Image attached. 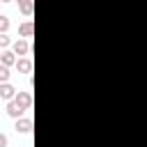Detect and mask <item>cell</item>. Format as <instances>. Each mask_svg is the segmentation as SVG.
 I'll use <instances>...</instances> for the list:
<instances>
[{
	"mask_svg": "<svg viewBox=\"0 0 147 147\" xmlns=\"http://www.w3.org/2000/svg\"><path fill=\"white\" fill-rule=\"evenodd\" d=\"M18 34L25 37V39L32 37V34H34V23H32V21H23V23L18 25Z\"/></svg>",
	"mask_w": 147,
	"mask_h": 147,
	"instance_id": "8",
	"label": "cell"
},
{
	"mask_svg": "<svg viewBox=\"0 0 147 147\" xmlns=\"http://www.w3.org/2000/svg\"><path fill=\"white\" fill-rule=\"evenodd\" d=\"M14 129H16V133H30L32 131V119L23 115V117L14 119Z\"/></svg>",
	"mask_w": 147,
	"mask_h": 147,
	"instance_id": "2",
	"label": "cell"
},
{
	"mask_svg": "<svg viewBox=\"0 0 147 147\" xmlns=\"http://www.w3.org/2000/svg\"><path fill=\"white\" fill-rule=\"evenodd\" d=\"M5 110H7V115H9V117H14V119H18V117H23V115H25V108H23V106H18L14 99H11V101H7V108H5Z\"/></svg>",
	"mask_w": 147,
	"mask_h": 147,
	"instance_id": "4",
	"label": "cell"
},
{
	"mask_svg": "<svg viewBox=\"0 0 147 147\" xmlns=\"http://www.w3.org/2000/svg\"><path fill=\"white\" fill-rule=\"evenodd\" d=\"M11 44H14V41H11L9 37H7V32H0V48L5 51V48H9Z\"/></svg>",
	"mask_w": 147,
	"mask_h": 147,
	"instance_id": "11",
	"label": "cell"
},
{
	"mask_svg": "<svg viewBox=\"0 0 147 147\" xmlns=\"http://www.w3.org/2000/svg\"><path fill=\"white\" fill-rule=\"evenodd\" d=\"M9 145V140H7V136L5 133H0V147H7Z\"/></svg>",
	"mask_w": 147,
	"mask_h": 147,
	"instance_id": "13",
	"label": "cell"
},
{
	"mask_svg": "<svg viewBox=\"0 0 147 147\" xmlns=\"http://www.w3.org/2000/svg\"><path fill=\"white\" fill-rule=\"evenodd\" d=\"M16 92H18V90H16L9 80H7V83H0V99H2V101H11V99L16 96Z\"/></svg>",
	"mask_w": 147,
	"mask_h": 147,
	"instance_id": "3",
	"label": "cell"
},
{
	"mask_svg": "<svg viewBox=\"0 0 147 147\" xmlns=\"http://www.w3.org/2000/svg\"><path fill=\"white\" fill-rule=\"evenodd\" d=\"M14 101L18 103V106H23L25 110L32 106V92H16V96H14Z\"/></svg>",
	"mask_w": 147,
	"mask_h": 147,
	"instance_id": "7",
	"label": "cell"
},
{
	"mask_svg": "<svg viewBox=\"0 0 147 147\" xmlns=\"http://www.w3.org/2000/svg\"><path fill=\"white\" fill-rule=\"evenodd\" d=\"M0 2H11V0H0Z\"/></svg>",
	"mask_w": 147,
	"mask_h": 147,
	"instance_id": "14",
	"label": "cell"
},
{
	"mask_svg": "<svg viewBox=\"0 0 147 147\" xmlns=\"http://www.w3.org/2000/svg\"><path fill=\"white\" fill-rule=\"evenodd\" d=\"M9 78H11V71H9V67L0 64V83H7Z\"/></svg>",
	"mask_w": 147,
	"mask_h": 147,
	"instance_id": "10",
	"label": "cell"
},
{
	"mask_svg": "<svg viewBox=\"0 0 147 147\" xmlns=\"http://www.w3.org/2000/svg\"><path fill=\"white\" fill-rule=\"evenodd\" d=\"M16 60H18V55H16L11 48H5V51L0 53V64H5V67H14Z\"/></svg>",
	"mask_w": 147,
	"mask_h": 147,
	"instance_id": "5",
	"label": "cell"
},
{
	"mask_svg": "<svg viewBox=\"0 0 147 147\" xmlns=\"http://www.w3.org/2000/svg\"><path fill=\"white\" fill-rule=\"evenodd\" d=\"M0 5H2V2H0Z\"/></svg>",
	"mask_w": 147,
	"mask_h": 147,
	"instance_id": "15",
	"label": "cell"
},
{
	"mask_svg": "<svg viewBox=\"0 0 147 147\" xmlns=\"http://www.w3.org/2000/svg\"><path fill=\"white\" fill-rule=\"evenodd\" d=\"M11 51H14L18 57H23V55H28V53H30V41H28L25 37H21V39H16V41L11 44Z\"/></svg>",
	"mask_w": 147,
	"mask_h": 147,
	"instance_id": "1",
	"label": "cell"
},
{
	"mask_svg": "<svg viewBox=\"0 0 147 147\" xmlns=\"http://www.w3.org/2000/svg\"><path fill=\"white\" fill-rule=\"evenodd\" d=\"M18 2V11L23 14V16H32V0H16Z\"/></svg>",
	"mask_w": 147,
	"mask_h": 147,
	"instance_id": "9",
	"label": "cell"
},
{
	"mask_svg": "<svg viewBox=\"0 0 147 147\" xmlns=\"http://www.w3.org/2000/svg\"><path fill=\"white\" fill-rule=\"evenodd\" d=\"M14 67H16V71H18V74H30V71H32V60H30L28 55H23V57H18V60H16V64H14Z\"/></svg>",
	"mask_w": 147,
	"mask_h": 147,
	"instance_id": "6",
	"label": "cell"
},
{
	"mask_svg": "<svg viewBox=\"0 0 147 147\" xmlns=\"http://www.w3.org/2000/svg\"><path fill=\"white\" fill-rule=\"evenodd\" d=\"M9 30V18L5 14H0V32H7Z\"/></svg>",
	"mask_w": 147,
	"mask_h": 147,
	"instance_id": "12",
	"label": "cell"
}]
</instances>
